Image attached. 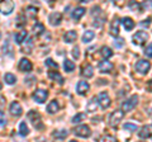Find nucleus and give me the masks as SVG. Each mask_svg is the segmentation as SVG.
<instances>
[{
	"mask_svg": "<svg viewBox=\"0 0 152 142\" xmlns=\"http://www.w3.org/2000/svg\"><path fill=\"white\" fill-rule=\"evenodd\" d=\"M96 102L99 103V105H100L103 109H107V108H109V105H110L112 99H110V97H109V94L107 91H102L98 95Z\"/></svg>",
	"mask_w": 152,
	"mask_h": 142,
	"instance_id": "obj_5",
	"label": "nucleus"
},
{
	"mask_svg": "<svg viewBox=\"0 0 152 142\" xmlns=\"http://www.w3.org/2000/svg\"><path fill=\"white\" fill-rule=\"evenodd\" d=\"M48 22L52 27H58L61 24V22H62V14L61 13H52L50 14L48 17Z\"/></svg>",
	"mask_w": 152,
	"mask_h": 142,
	"instance_id": "obj_10",
	"label": "nucleus"
},
{
	"mask_svg": "<svg viewBox=\"0 0 152 142\" xmlns=\"http://www.w3.org/2000/svg\"><path fill=\"white\" fill-rule=\"evenodd\" d=\"M150 22H151V18H147V19L142 20L141 26H142V27H150Z\"/></svg>",
	"mask_w": 152,
	"mask_h": 142,
	"instance_id": "obj_44",
	"label": "nucleus"
},
{
	"mask_svg": "<svg viewBox=\"0 0 152 142\" xmlns=\"http://www.w3.org/2000/svg\"><path fill=\"white\" fill-rule=\"evenodd\" d=\"M74 135L80 137V138H89V137L91 136V130H90L89 126L81 124V126H77L74 130Z\"/></svg>",
	"mask_w": 152,
	"mask_h": 142,
	"instance_id": "obj_4",
	"label": "nucleus"
},
{
	"mask_svg": "<svg viewBox=\"0 0 152 142\" xmlns=\"http://www.w3.org/2000/svg\"><path fill=\"white\" fill-rule=\"evenodd\" d=\"M72 56H74V59H80V48H79V46H75L74 48H72Z\"/></svg>",
	"mask_w": 152,
	"mask_h": 142,
	"instance_id": "obj_42",
	"label": "nucleus"
},
{
	"mask_svg": "<svg viewBox=\"0 0 152 142\" xmlns=\"http://www.w3.org/2000/svg\"><path fill=\"white\" fill-rule=\"evenodd\" d=\"M9 112L12 113L13 117H20L22 113H23V109H22V105L19 104L18 102H13L9 107Z\"/></svg>",
	"mask_w": 152,
	"mask_h": 142,
	"instance_id": "obj_11",
	"label": "nucleus"
},
{
	"mask_svg": "<svg viewBox=\"0 0 152 142\" xmlns=\"http://www.w3.org/2000/svg\"><path fill=\"white\" fill-rule=\"evenodd\" d=\"M137 104H138V97L137 95H132L131 98H128L126 102H123L122 103V112L123 113H128V112H131L133 111L134 108L137 107Z\"/></svg>",
	"mask_w": 152,
	"mask_h": 142,
	"instance_id": "obj_1",
	"label": "nucleus"
},
{
	"mask_svg": "<svg viewBox=\"0 0 152 142\" xmlns=\"http://www.w3.org/2000/svg\"><path fill=\"white\" fill-rule=\"evenodd\" d=\"M5 126H7V117L0 111V128H3V127H5Z\"/></svg>",
	"mask_w": 152,
	"mask_h": 142,
	"instance_id": "obj_39",
	"label": "nucleus"
},
{
	"mask_svg": "<svg viewBox=\"0 0 152 142\" xmlns=\"http://www.w3.org/2000/svg\"><path fill=\"white\" fill-rule=\"evenodd\" d=\"M83 75L86 79L93 78L94 76V69H93V66L91 65H86V66H85L84 70H83Z\"/></svg>",
	"mask_w": 152,
	"mask_h": 142,
	"instance_id": "obj_29",
	"label": "nucleus"
},
{
	"mask_svg": "<svg viewBox=\"0 0 152 142\" xmlns=\"http://www.w3.org/2000/svg\"><path fill=\"white\" fill-rule=\"evenodd\" d=\"M4 81L8 85H13L17 83V78H15V75H13L12 72H8V74H5V76H4Z\"/></svg>",
	"mask_w": 152,
	"mask_h": 142,
	"instance_id": "obj_31",
	"label": "nucleus"
},
{
	"mask_svg": "<svg viewBox=\"0 0 152 142\" xmlns=\"http://www.w3.org/2000/svg\"><path fill=\"white\" fill-rule=\"evenodd\" d=\"M46 66H48V67H53V69H58V65H57V62H55L52 59H47L46 60Z\"/></svg>",
	"mask_w": 152,
	"mask_h": 142,
	"instance_id": "obj_38",
	"label": "nucleus"
},
{
	"mask_svg": "<svg viewBox=\"0 0 152 142\" xmlns=\"http://www.w3.org/2000/svg\"><path fill=\"white\" fill-rule=\"evenodd\" d=\"M84 118H85L84 113H77V114H76V116L72 118V123H80V122L84 119Z\"/></svg>",
	"mask_w": 152,
	"mask_h": 142,
	"instance_id": "obj_37",
	"label": "nucleus"
},
{
	"mask_svg": "<svg viewBox=\"0 0 152 142\" xmlns=\"http://www.w3.org/2000/svg\"><path fill=\"white\" fill-rule=\"evenodd\" d=\"M64 69H65L66 72H71V71H74V69H75V64L71 60H65L64 61Z\"/></svg>",
	"mask_w": 152,
	"mask_h": 142,
	"instance_id": "obj_32",
	"label": "nucleus"
},
{
	"mask_svg": "<svg viewBox=\"0 0 152 142\" xmlns=\"http://www.w3.org/2000/svg\"><path fill=\"white\" fill-rule=\"evenodd\" d=\"M147 40H148V34H147L146 32H142V31L137 32L136 34L132 37V41L136 46H143L147 42Z\"/></svg>",
	"mask_w": 152,
	"mask_h": 142,
	"instance_id": "obj_6",
	"label": "nucleus"
},
{
	"mask_svg": "<svg viewBox=\"0 0 152 142\" xmlns=\"http://www.w3.org/2000/svg\"><path fill=\"white\" fill-rule=\"evenodd\" d=\"M33 100H34L36 103H45L46 102V99L48 98V91L47 90H43V89H37V90L33 93Z\"/></svg>",
	"mask_w": 152,
	"mask_h": 142,
	"instance_id": "obj_7",
	"label": "nucleus"
},
{
	"mask_svg": "<svg viewBox=\"0 0 152 142\" xmlns=\"http://www.w3.org/2000/svg\"><path fill=\"white\" fill-rule=\"evenodd\" d=\"M17 23H15V26L18 27V28H20V27H23V26H26V17L23 15V14H20V15H18V18H17V20H15Z\"/></svg>",
	"mask_w": 152,
	"mask_h": 142,
	"instance_id": "obj_33",
	"label": "nucleus"
},
{
	"mask_svg": "<svg viewBox=\"0 0 152 142\" xmlns=\"http://www.w3.org/2000/svg\"><path fill=\"white\" fill-rule=\"evenodd\" d=\"M150 69H151V64L147 60H140V61H137V64H136V71H137V72L145 75V74L148 72Z\"/></svg>",
	"mask_w": 152,
	"mask_h": 142,
	"instance_id": "obj_8",
	"label": "nucleus"
},
{
	"mask_svg": "<svg viewBox=\"0 0 152 142\" xmlns=\"http://www.w3.org/2000/svg\"><path fill=\"white\" fill-rule=\"evenodd\" d=\"M123 117H124V113H123L121 109H115L113 113H110V116H109V124L112 127H117L122 122Z\"/></svg>",
	"mask_w": 152,
	"mask_h": 142,
	"instance_id": "obj_3",
	"label": "nucleus"
},
{
	"mask_svg": "<svg viewBox=\"0 0 152 142\" xmlns=\"http://www.w3.org/2000/svg\"><path fill=\"white\" fill-rule=\"evenodd\" d=\"M129 8L133 9V10L138 12V13H142V9H141V4H136V3H131L129 4Z\"/></svg>",
	"mask_w": 152,
	"mask_h": 142,
	"instance_id": "obj_41",
	"label": "nucleus"
},
{
	"mask_svg": "<svg viewBox=\"0 0 152 142\" xmlns=\"http://www.w3.org/2000/svg\"><path fill=\"white\" fill-rule=\"evenodd\" d=\"M124 130H127V131H129V132H136L137 131V124L136 123H131V122H128V123H126L124 126Z\"/></svg>",
	"mask_w": 152,
	"mask_h": 142,
	"instance_id": "obj_35",
	"label": "nucleus"
},
{
	"mask_svg": "<svg viewBox=\"0 0 152 142\" xmlns=\"http://www.w3.org/2000/svg\"><path fill=\"white\" fill-rule=\"evenodd\" d=\"M89 90H90V85H89L88 81H79L77 86H76V91H77V94H80V95H85Z\"/></svg>",
	"mask_w": 152,
	"mask_h": 142,
	"instance_id": "obj_15",
	"label": "nucleus"
},
{
	"mask_svg": "<svg viewBox=\"0 0 152 142\" xmlns=\"http://www.w3.org/2000/svg\"><path fill=\"white\" fill-rule=\"evenodd\" d=\"M99 142H117V138L114 136H109V135H105L103 136L100 140H99Z\"/></svg>",
	"mask_w": 152,
	"mask_h": 142,
	"instance_id": "obj_36",
	"label": "nucleus"
},
{
	"mask_svg": "<svg viewBox=\"0 0 152 142\" xmlns=\"http://www.w3.org/2000/svg\"><path fill=\"white\" fill-rule=\"evenodd\" d=\"M145 55H146L148 59H151V56H152V45L147 46V48L145 50Z\"/></svg>",
	"mask_w": 152,
	"mask_h": 142,
	"instance_id": "obj_43",
	"label": "nucleus"
},
{
	"mask_svg": "<svg viewBox=\"0 0 152 142\" xmlns=\"http://www.w3.org/2000/svg\"><path fill=\"white\" fill-rule=\"evenodd\" d=\"M27 117H28V119L33 123V126H34L37 130H42V128H43L42 117H41V114L37 111H29V112H28V114H27Z\"/></svg>",
	"mask_w": 152,
	"mask_h": 142,
	"instance_id": "obj_2",
	"label": "nucleus"
},
{
	"mask_svg": "<svg viewBox=\"0 0 152 142\" xmlns=\"http://www.w3.org/2000/svg\"><path fill=\"white\" fill-rule=\"evenodd\" d=\"M60 111V104L57 100H52L48 105H47V112L50 113V114H55Z\"/></svg>",
	"mask_w": 152,
	"mask_h": 142,
	"instance_id": "obj_23",
	"label": "nucleus"
},
{
	"mask_svg": "<svg viewBox=\"0 0 152 142\" xmlns=\"http://www.w3.org/2000/svg\"><path fill=\"white\" fill-rule=\"evenodd\" d=\"M121 23L123 24V27H124L126 31H132L133 28H134V22H133V19H132V18H129V17L123 18Z\"/></svg>",
	"mask_w": 152,
	"mask_h": 142,
	"instance_id": "obj_20",
	"label": "nucleus"
},
{
	"mask_svg": "<svg viewBox=\"0 0 152 142\" xmlns=\"http://www.w3.org/2000/svg\"><path fill=\"white\" fill-rule=\"evenodd\" d=\"M14 8H15V4L14 1H10V0H8V1H3L0 4V12H1L4 15H9V14H12V12L14 10Z\"/></svg>",
	"mask_w": 152,
	"mask_h": 142,
	"instance_id": "obj_9",
	"label": "nucleus"
},
{
	"mask_svg": "<svg viewBox=\"0 0 152 142\" xmlns=\"http://www.w3.org/2000/svg\"><path fill=\"white\" fill-rule=\"evenodd\" d=\"M33 66H32V62L28 59H20L19 61V70L23 71V72H29L32 71Z\"/></svg>",
	"mask_w": 152,
	"mask_h": 142,
	"instance_id": "obj_13",
	"label": "nucleus"
},
{
	"mask_svg": "<svg viewBox=\"0 0 152 142\" xmlns=\"http://www.w3.org/2000/svg\"><path fill=\"white\" fill-rule=\"evenodd\" d=\"M26 14H28V15L32 17V18H34V17L37 15V8L29 5V7H28V8L26 9Z\"/></svg>",
	"mask_w": 152,
	"mask_h": 142,
	"instance_id": "obj_34",
	"label": "nucleus"
},
{
	"mask_svg": "<svg viewBox=\"0 0 152 142\" xmlns=\"http://www.w3.org/2000/svg\"><path fill=\"white\" fill-rule=\"evenodd\" d=\"M43 32H45V26L42 24V23H36V24L33 26V33H34L36 36H41Z\"/></svg>",
	"mask_w": 152,
	"mask_h": 142,
	"instance_id": "obj_30",
	"label": "nucleus"
},
{
	"mask_svg": "<svg viewBox=\"0 0 152 142\" xmlns=\"http://www.w3.org/2000/svg\"><path fill=\"white\" fill-rule=\"evenodd\" d=\"M114 46L117 47V48H122L123 46H124V40L123 38H117L114 41Z\"/></svg>",
	"mask_w": 152,
	"mask_h": 142,
	"instance_id": "obj_40",
	"label": "nucleus"
},
{
	"mask_svg": "<svg viewBox=\"0 0 152 142\" xmlns=\"http://www.w3.org/2000/svg\"><path fill=\"white\" fill-rule=\"evenodd\" d=\"M119 24L121 22L118 18H115L112 23H110V28H109V33L113 36V37H118V34H119Z\"/></svg>",
	"mask_w": 152,
	"mask_h": 142,
	"instance_id": "obj_14",
	"label": "nucleus"
},
{
	"mask_svg": "<svg viewBox=\"0 0 152 142\" xmlns=\"http://www.w3.org/2000/svg\"><path fill=\"white\" fill-rule=\"evenodd\" d=\"M52 136H53L56 140H64V138H66V137L69 136V131L65 130V128L56 130V131H53V135Z\"/></svg>",
	"mask_w": 152,
	"mask_h": 142,
	"instance_id": "obj_22",
	"label": "nucleus"
},
{
	"mask_svg": "<svg viewBox=\"0 0 152 142\" xmlns=\"http://www.w3.org/2000/svg\"><path fill=\"white\" fill-rule=\"evenodd\" d=\"M76 38H77V33H76L75 31L66 32L65 36H64V41L66 42V43H74V42L76 41Z\"/></svg>",
	"mask_w": 152,
	"mask_h": 142,
	"instance_id": "obj_17",
	"label": "nucleus"
},
{
	"mask_svg": "<svg viewBox=\"0 0 152 142\" xmlns=\"http://www.w3.org/2000/svg\"><path fill=\"white\" fill-rule=\"evenodd\" d=\"M113 67H114L113 64L109 62L108 60H103V61L99 62V71L103 72V74H109L113 70Z\"/></svg>",
	"mask_w": 152,
	"mask_h": 142,
	"instance_id": "obj_12",
	"label": "nucleus"
},
{
	"mask_svg": "<svg viewBox=\"0 0 152 142\" xmlns=\"http://www.w3.org/2000/svg\"><path fill=\"white\" fill-rule=\"evenodd\" d=\"M48 76H50V79L55 80V81H56V83H58L60 85H62V84H64V78L61 76V75L57 72V71H50V72H48Z\"/></svg>",
	"mask_w": 152,
	"mask_h": 142,
	"instance_id": "obj_25",
	"label": "nucleus"
},
{
	"mask_svg": "<svg viewBox=\"0 0 152 142\" xmlns=\"http://www.w3.org/2000/svg\"><path fill=\"white\" fill-rule=\"evenodd\" d=\"M19 133H20V136H23V137H26V136L29 135V128H28V126H27L26 122H20V123H19Z\"/></svg>",
	"mask_w": 152,
	"mask_h": 142,
	"instance_id": "obj_28",
	"label": "nucleus"
},
{
	"mask_svg": "<svg viewBox=\"0 0 152 142\" xmlns=\"http://www.w3.org/2000/svg\"><path fill=\"white\" fill-rule=\"evenodd\" d=\"M85 12H86V9L83 8V7H77V8H75L74 9V12L71 13V17H72V19L74 20H80L81 18L84 17V14Z\"/></svg>",
	"mask_w": 152,
	"mask_h": 142,
	"instance_id": "obj_16",
	"label": "nucleus"
},
{
	"mask_svg": "<svg viewBox=\"0 0 152 142\" xmlns=\"http://www.w3.org/2000/svg\"><path fill=\"white\" fill-rule=\"evenodd\" d=\"M70 142H77V141H75V140H72V141H70Z\"/></svg>",
	"mask_w": 152,
	"mask_h": 142,
	"instance_id": "obj_46",
	"label": "nucleus"
},
{
	"mask_svg": "<svg viewBox=\"0 0 152 142\" xmlns=\"http://www.w3.org/2000/svg\"><path fill=\"white\" fill-rule=\"evenodd\" d=\"M27 37H28V32L27 31H20V32L15 33V36H14V40H15V43L22 45L23 42L26 41Z\"/></svg>",
	"mask_w": 152,
	"mask_h": 142,
	"instance_id": "obj_19",
	"label": "nucleus"
},
{
	"mask_svg": "<svg viewBox=\"0 0 152 142\" xmlns=\"http://www.w3.org/2000/svg\"><path fill=\"white\" fill-rule=\"evenodd\" d=\"M140 138H150L151 137V124H146L143 126L138 132Z\"/></svg>",
	"mask_w": 152,
	"mask_h": 142,
	"instance_id": "obj_18",
	"label": "nucleus"
},
{
	"mask_svg": "<svg viewBox=\"0 0 152 142\" xmlns=\"http://www.w3.org/2000/svg\"><path fill=\"white\" fill-rule=\"evenodd\" d=\"M96 109H98L96 98H91V99H90V100L88 102V104H86V112L94 113V112H96Z\"/></svg>",
	"mask_w": 152,
	"mask_h": 142,
	"instance_id": "obj_21",
	"label": "nucleus"
},
{
	"mask_svg": "<svg viewBox=\"0 0 152 142\" xmlns=\"http://www.w3.org/2000/svg\"><path fill=\"white\" fill-rule=\"evenodd\" d=\"M23 47H22V50L26 52V53H32V50H33V40L32 38H28L27 42L24 41L23 42Z\"/></svg>",
	"mask_w": 152,
	"mask_h": 142,
	"instance_id": "obj_26",
	"label": "nucleus"
},
{
	"mask_svg": "<svg viewBox=\"0 0 152 142\" xmlns=\"http://www.w3.org/2000/svg\"><path fill=\"white\" fill-rule=\"evenodd\" d=\"M94 37H95V33L93 31L84 32V34H83V42H84V43H89V42H91L94 40Z\"/></svg>",
	"mask_w": 152,
	"mask_h": 142,
	"instance_id": "obj_27",
	"label": "nucleus"
},
{
	"mask_svg": "<svg viewBox=\"0 0 152 142\" xmlns=\"http://www.w3.org/2000/svg\"><path fill=\"white\" fill-rule=\"evenodd\" d=\"M0 38H1V33H0Z\"/></svg>",
	"mask_w": 152,
	"mask_h": 142,
	"instance_id": "obj_47",
	"label": "nucleus"
},
{
	"mask_svg": "<svg viewBox=\"0 0 152 142\" xmlns=\"http://www.w3.org/2000/svg\"><path fill=\"white\" fill-rule=\"evenodd\" d=\"M100 55L103 56V59H104V60H108V59H110L112 56H113V51H112L110 47L103 46L102 48H100Z\"/></svg>",
	"mask_w": 152,
	"mask_h": 142,
	"instance_id": "obj_24",
	"label": "nucleus"
},
{
	"mask_svg": "<svg viewBox=\"0 0 152 142\" xmlns=\"http://www.w3.org/2000/svg\"><path fill=\"white\" fill-rule=\"evenodd\" d=\"M4 103H5V99H4L3 97H0V108L4 105Z\"/></svg>",
	"mask_w": 152,
	"mask_h": 142,
	"instance_id": "obj_45",
	"label": "nucleus"
}]
</instances>
